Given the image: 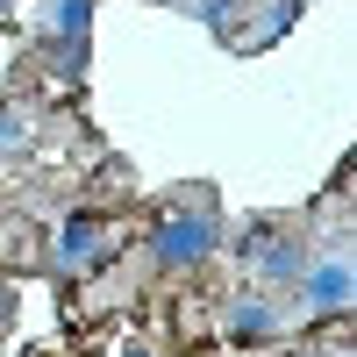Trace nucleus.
<instances>
[{
	"instance_id": "nucleus-1",
	"label": "nucleus",
	"mask_w": 357,
	"mask_h": 357,
	"mask_svg": "<svg viewBox=\"0 0 357 357\" xmlns=\"http://www.w3.org/2000/svg\"><path fill=\"white\" fill-rule=\"evenodd\" d=\"M215 243H222V222L207 215V207H178V215H165V222H158L151 257L165 264V272H193V264L215 257Z\"/></svg>"
},
{
	"instance_id": "nucleus-2",
	"label": "nucleus",
	"mask_w": 357,
	"mask_h": 357,
	"mask_svg": "<svg viewBox=\"0 0 357 357\" xmlns=\"http://www.w3.org/2000/svg\"><path fill=\"white\" fill-rule=\"evenodd\" d=\"M301 307L307 314H343L350 301H357V264H350V250H329V257H314V264H301Z\"/></svg>"
},
{
	"instance_id": "nucleus-3",
	"label": "nucleus",
	"mask_w": 357,
	"mask_h": 357,
	"mask_svg": "<svg viewBox=\"0 0 357 357\" xmlns=\"http://www.w3.org/2000/svg\"><path fill=\"white\" fill-rule=\"evenodd\" d=\"M243 257H250V272L257 279H301V243H293V236H279V229H250V243H243Z\"/></svg>"
},
{
	"instance_id": "nucleus-4",
	"label": "nucleus",
	"mask_w": 357,
	"mask_h": 357,
	"mask_svg": "<svg viewBox=\"0 0 357 357\" xmlns=\"http://www.w3.org/2000/svg\"><path fill=\"white\" fill-rule=\"evenodd\" d=\"M100 250H107V222L100 215H72L57 229V264H65V272H86Z\"/></svg>"
},
{
	"instance_id": "nucleus-5",
	"label": "nucleus",
	"mask_w": 357,
	"mask_h": 357,
	"mask_svg": "<svg viewBox=\"0 0 357 357\" xmlns=\"http://www.w3.org/2000/svg\"><path fill=\"white\" fill-rule=\"evenodd\" d=\"M279 329H286V321H279V307L264 301V293H243V301L229 307V343H243V350L250 343H272Z\"/></svg>"
},
{
	"instance_id": "nucleus-6",
	"label": "nucleus",
	"mask_w": 357,
	"mask_h": 357,
	"mask_svg": "<svg viewBox=\"0 0 357 357\" xmlns=\"http://www.w3.org/2000/svg\"><path fill=\"white\" fill-rule=\"evenodd\" d=\"M86 22H93V0H50V36L57 43H86Z\"/></svg>"
},
{
	"instance_id": "nucleus-7",
	"label": "nucleus",
	"mask_w": 357,
	"mask_h": 357,
	"mask_svg": "<svg viewBox=\"0 0 357 357\" xmlns=\"http://www.w3.org/2000/svg\"><path fill=\"white\" fill-rule=\"evenodd\" d=\"M22 143H29V122L15 107H0V151H22Z\"/></svg>"
},
{
	"instance_id": "nucleus-8",
	"label": "nucleus",
	"mask_w": 357,
	"mask_h": 357,
	"mask_svg": "<svg viewBox=\"0 0 357 357\" xmlns=\"http://www.w3.org/2000/svg\"><path fill=\"white\" fill-rule=\"evenodd\" d=\"M122 357H151V350H136V343H129V350H122Z\"/></svg>"
},
{
	"instance_id": "nucleus-9",
	"label": "nucleus",
	"mask_w": 357,
	"mask_h": 357,
	"mask_svg": "<svg viewBox=\"0 0 357 357\" xmlns=\"http://www.w3.org/2000/svg\"><path fill=\"white\" fill-rule=\"evenodd\" d=\"M0 8H8V0H0Z\"/></svg>"
}]
</instances>
